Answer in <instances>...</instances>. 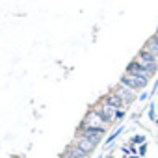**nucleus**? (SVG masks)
I'll return each instance as SVG.
<instances>
[{
  "label": "nucleus",
  "mask_w": 158,
  "mask_h": 158,
  "mask_svg": "<svg viewBox=\"0 0 158 158\" xmlns=\"http://www.w3.org/2000/svg\"><path fill=\"white\" fill-rule=\"evenodd\" d=\"M125 82L132 84V88H143L145 86V78H130V76H125Z\"/></svg>",
  "instance_id": "f257e3e1"
}]
</instances>
